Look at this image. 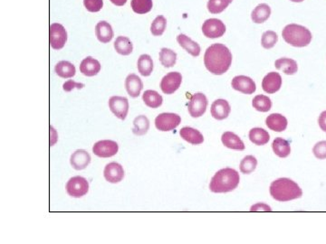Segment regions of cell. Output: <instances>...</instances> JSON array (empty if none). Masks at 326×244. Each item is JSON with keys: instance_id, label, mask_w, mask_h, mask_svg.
<instances>
[{"instance_id": "cell-41", "label": "cell", "mask_w": 326, "mask_h": 244, "mask_svg": "<svg viewBox=\"0 0 326 244\" xmlns=\"http://www.w3.org/2000/svg\"><path fill=\"white\" fill-rule=\"evenodd\" d=\"M83 5L85 9L90 12H99L104 6V1L103 0H83Z\"/></svg>"}, {"instance_id": "cell-47", "label": "cell", "mask_w": 326, "mask_h": 244, "mask_svg": "<svg viewBox=\"0 0 326 244\" xmlns=\"http://www.w3.org/2000/svg\"><path fill=\"white\" fill-rule=\"evenodd\" d=\"M293 2H296V3H300V2H303L304 0H291Z\"/></svg>"}, {"instance_id": "cell-6", "label": "cell", "mask_w": 326, "mask_h": 244, "mask_svg": "<svg viewBox=\"0 0 326 244\" xmlns=\"http://www.w3.org/2000/svg\"><path fill=\"white\" fill-rule=\"evenodd\" d=\"M181 122V118L176 113H161L155 119V126L161 131H170L178 127Z\"/></svg>"}, {"instance_id": "cell-19", "label": "cell", "mask_w": 326, "mask_h": 244, "mask_svg": "<svg viewBox=\"0 0 326 244\" xmlns=\"http://www.w3.org/2000/svg\"><path fill=\"white\" fill-rule=\"evenodd\" d=\"M265 124L271 130L275 132H282L287 128V118L279 113H273L265 120Z\"/></svg>"}, {"instance_id": "cell-29", "label": "cell", "mask_w": 326, "mask_h": 244, "mask_svg": "<svg viewBox=\"0 0 326 244\" xmlns=\"http://www.w3.org/2000/svg\"><path fill=\"white\" fill-rule=\"evenodd\" d=\"M55 72L57 73L58 76L64 78V79H67V78H72L74 76L75 73H76V70L72 63L67 62V61H61L56 65Z\"/></svg>"}, {"instance_id": "cell-45", "label": "cell", "mask_w": 326, "mask_h": 244, "mask_svg": "<svg viewBox=\"0 0 326 244\" xmlns=\"http://www.w3.org/2000/svg\"><path fill=\"white\" fill-rule=\"evenodd\" d=\"M318 123H319V126L322 129V131L326 132V111L322 112L321 115L319 116Z\"/></svg>"}, {"instance_id": "cell-31", "label": "cell", "mask_w": 326, "mask_h": 244, "mask_svg": "<svg viewBox=\"0 0 326 244\" xmlns=\"http://www.w3.org/2000/svg\"><path fill=\"white\" fill-rule=\"evenodd\" d=\"M114 48L118 54L122 56H129L133 50V45L130 39L126 36H118L114 42Z\"/></svg>"}, {"instance_id": "cell-42", "label": "cell", "mask_w": 326, "mask_h": 244, "mask_svg": "<svg viewBox=\"0 0 326 244\" xmlns=\"http://www.w3.org/2000/svg\"><path fill=\"white\" fill-rule=\"evenodd\" d=\"M313 155L318 159H326V141L318 142L313 149Z\"/></svg>"}, {"instance_id": "cell-35", "label": "cell", "mask_w": 326, "mask_h": 244, "mask_svg": "<svg viewBox=\"0 0 326 244\" xmlns=\"http://www.w3.org/2000/svg\"><path fill=\"white\" fill-rule=\"evenodd\" d=\"M252 105L258 112H267L272 108V102L265 95H257L253 99Z\"/></svg>"}, {"instance_id": "cell-28", "label": "cell", "mask_w": 326, "mask_h": 244, "mask_svg": "<svg viewBox=\"0 0 326 244\" xmlns=\"http://www.w3.org/2000/svg\"><path fill=\"white\" fill-rule=\"evenodd\" d=\"M249 139L255 145L263 146L269 141L270 135L264 129L254 128L249 131Z\"/></svg>"}, {"instance_id": "cell-32", "label": "cell", "mask_w": 326, "mask_h": 244, "mask_svg": "<svg viewBox=\"0 0 326 244\" xmlns=\"http://www.w3.org/2000/svg\"><path fill=\"white\" fill-rule=\"evenodd\" d=\"M150 129V121L146 116H138L133 120V128L132 132L136 136H143L148 132Z\"/></svg>"}, {"instance_id": "cell-18", "label": "cell", "mask_w": 326, "mask_h": 244, "mask_svg": "<svg viewBox=\"0 0 326 244\" xmlns=\"http://www.w3.org/2000/svg\"><path fill=\"white\" fill-rule=\"evenodd\" d=\"M125 88L128 94L132 98H137L141 94V91L144 88V83L141 78L134 73H130L125 80Z\"/></svg>"}, {"instance_id": "cell-30", "label": "cell", "mask_w": 326, "mask_h": 244, "mask_svg": "<svg viewBox=\"0 0 326 244\" xmlns=\"http://www.w3.org/2000/svg\"><path fill=\"white\" fill-rule=\"evenodd\" d=\"M143 100H144V103L152 109L161 107V104L163 103L162 96L159 94L156 90H145L144 95H143Z\"/></svg>"}, {"instance_id": "cell-20", "label": "cell", "mask_w": 326, "mask_h": 244, "mask_svg": "<svg viewBox=\"0 0 326 244\" xmlns=\"http://www.w3.org/2000/svg\"><path fill=\"white\" fill-rule=\"evenodd\" d=\"M100 71L101 64L99 61L96 60L91 56H88L85 59H83L80 65V72L88 77L95 76L98 74Z\"/></svg>"}, {"instance_id": "cell-27", "label": "cell", "mask_w": 326, "mask_h": 244, "mask_svg": "<svg viewBox=\"0 0 326 244\" xmlns=\"http://www.w3.org/2000/svg\"><path fill=\"white\" fill-rule=\"evenodd\" d=\"M271 15V9L266 4H259L254 9L251 14L253 22L256 24H262L269 18Z\"/></svg>"}, {"instance_id": "cell-33", "label": "cell", "mask_w": 326, "mask_h": 244, "mask_svg": "<svg viewBox=\"0 0 326 244\" xmlns=\"http://www.w3.org/2000/svg\"><path fill=\"white\" fill-rule=\"evenodd\" d=\"M138 71L143 76H150L153 71V62L149 55H142L138 59Z\"/></svg>"}, {"instance_id": "cell-9", "label": "cell", "mask_w": 326, "mask_h": 244, "mask_svg": "<svg viewBox=\"0 0 326 244\" xmlns=\"http://www.w3.org/2000/svg\"><path fill=\"white\" fill-rule=\"evenodd\" d=\"M189 112L193 118H200L204 114L208 107V99L205 94L199 92L192 96L189 103Z\"/></svg>"}, {"instance_id": "cell-37", "label": "cell", "mask_w": 326, "mask_h": 244, "mask_svg": "<svg viewBox=\"0 0 326 244\" xmlns=\"http://www.w3.org/2000/svg\"><path fill=\"white\" fill-rule=\"evenodd\" d=\"M233 0H209L208 10L211 14H220L232 3Z\"/></svg>"}, {"instance_id": "cell-7", "label": "cell", "mask_w": 326, "mask_h": 244, "mask_svg": "<svg viewBox=\"0 0 326 244\" xmlns=\"http://www.w3.org/2000/svg\"><path fill=\"white\" fill-rule=\"evenodd\" d=\"M49 39H50V44L53 49L55 50H60L65 46V43L67 41V33L65 27L62 26L61 24H52L49 29Z\"/></svg>"}, {"instance_id": "cell-3", "label": "cell", "mask_w": 326, "mask_h": 244, "mask_svg": "<svg viewBox=\"0 0 326 244\" xmlns=\"http://www.w3.org/2000/svg\"><path fill=\"white\" fill-rule=\"evenodd\" d=\"M240 181L239 172L233 168H223L217 171L209 184V189L213 193H227L238 187Z\"/></svg>"}, {"instance_id": "cell-38", "label": "cell", "mask_w": 326, "mask_h": 244, "mask_svg": "<svg viewBox=\"0 0 326 244\" xmlns=\"http://www.w3.org/2000/svg\"><path fill=\"white\" fill-rule=\"evenodd\" d=\"M167 26V20L163 16H158V17L152 22L151 26V32L154 36H161L164 33Z\"/></svg>"}, {"instance_id": "cell-10", "label": "cell", "mask_w": 326, "mask_h": 244, "mask_svg": "<svg viewBox=\"0 0 326 244\" xmlns=\"http://www.w3.org/2000/svg\"><path fill=\"white\" fill-rule=\"evenodd\" d=\"M119 145L113 140H100L92 147L94 154L99 158H111L117 154Z\"/></svg>"}, {"instance_id": "cell-17", "label": "cell", "mask_w": 326, "mask_h": 244, "mask_svg": "<svg viewBox=\"0 0 326 244\" xmlns=\"http://www.w3.org/2000/svg\"><path fill=\"white\" fill-rule=\"evenodd\" d=\"M70 163L75 170H83L91 163V156L85 150H76L71 156Z\"/></svg>"}, {"instance_id": "cell-4", "label": "cell", "mask_w": 326, "mask_h": 244, "mask_svg": "<svg viewBox=\"0 0 326 244\" xmlns=\"http://www.w3.org/2000/svg\"><path fill=\"white\" fill-rule=\"evenodd\" d=\"M283 38L295 47L307 46L312 41L311 32L304 26L296 24L287 25L282 32Z\"/></svg>"}, {"instance_id": "cell-40", "label": "cell", "mask_w": 326, "mask_h": 244, "mask_svg": "<svg viewBox=\"0 0 326 244\" xmlns=\"http://www.w3.org/2000/svg\"><path fill=\"white\" fill-rule=\"evenodd\" d=\"M277 41H278V36L275 32L266 31L262 35L261 43H262V46L265 49H271L274 47L275 43H277Z\"/></svg>"}, {"instance_id": "cell-34", "label": "cell", "mask_w": 326, "mask_h": 244, "mask_svg": "<svg viewBox=\"0 0 326 244\" xmlns=\"http://www.w3.org/2000/svg\"><path fill=\"white\" fill-rule=\"evenodd\" d=\"M160 61L166 68L173 67L176 65L177 54L169 48H162L160 52Z\"/></svg>"}, {"instance_id": "cell-15", "label": "cell", "mask_w": 326, "mask_h": 244, "mask_svg": "<svg viewBox=\"0 0 326 244\" xmlns=\"http://www.w3.org/2000/svg\"><path fill=\"white\" fill-rule=\"evenodd\" d=\"M282 86V77L278 73H271L266 74L263 81H262V88L266 93L273 94L274 92L278 91Z\"/></svg>"}, {"instance_id": "cell-12", "label": "cell", "mask_w": 326, "mask_h": 244, "mask_svg": "<svg viewBox=\"0 0 326 244\" xmlns=\"http://www.w3.org/2000/svg\"><path fill=\"white\" fill-rule=\"evenodd\" d=\"M182 81V76L179 73L172 72L169 73L162 78L161 82V89L165 94H172L180 87Z\"/></svg>"}, {"instance_id": "cell-39", "label": "cell", "mask_w": 326, "mask_h": 244, "mask_svg": "<svg viewBox=\"0 0 326 244\" xmlns=\"http://www.w3.org/2000/svg\"><path fill=\"white\" fill-rule=\"evenodd\" d=\"M257 166V160L253 156H247L245 157L242 161L240 162V171L243 174H250L255 171Z\"/></svg>"}, {"instance_id": "cell-36", "label": "cell", "mask_w": 326, "mask_h": 244, "mask_svg": "<svg viewBox=\"0 0 326 244\" xmlns=\"http://www.w3.org/2000/svg\"><path fill=\"white\" fill-rule=\"evenodd\" d=\"M152 0H131V9L139 15L149 13L152 9Z\"/></svg>"}, {"instance_id": "cell-13", "label": "cell", "mask_w": 326, "mask_h": 244, "mask_svg": "<svg viewBox=\"0 0 326 244\" xmlns=\"http://www.w3.org/2000/svg\"><path fill=\"white\" fill-rule=\"evenodd\" d=\"M231 84L234 90H239L244 94H253L257 90L255 81L245 75H239L233 78Z\"/></svg>"}, {"instance_id": "cell-1", "label": "cell", "mask_w": 326, "mask_h": 244, "mask_svg": "<svg viewBox=\"0 0 326 244\" xmlns=\"http://www.w3.org/2000/svg\"><path fill=\"white\" fill-rule=\"evenodd\" d=\"M206 68L215 75H222L227 72L232 64V54L226 45L214 43L205 53Z\"/></svg>"}, {"instance_id": "cell-14", "label": "cell", "mask_w": 326, "mask_h": 244, "mask_svg": "<svg viewBox=\"0 0 326 244\" xmlns=\"http://www.w3.org/2000/svg\"><path fill=\"white\" fill-rule=\"evenodd\" d=\"M104 176L109 183H112V184L119 183L123 179V176H124L123 167L119 163H109L105 167Z\"/></svg>"}, {"instance_id": "cell-5", "label": "cell", "mask_w": 326, "mask_h": 244, "mask_svg": "<svg viewBox=\"0 0 326 244\" xmlns=\"http://www.w3.org/2000/svg\"><path fill=\"white\" fill-rule=\"evenodd\" d=\"M65 188L70 197L80 198L88 193L89 183L83 176H74L67 182Z\"/></svg>"}, {"instance_id": "cell-8", "label": "cell", "mask_w": 326, "mask_h": 244, "mask_svg": "<svg viewBox=\"0 0 326 244\" xmlns=\"http://www.w3.org/2000/svg\"><path fill=\"white\" fill-rule=\"evenodd\" d=\"M202 32L208 38H218L225 34L226 26L220 19L210 18L204 22L202 26Z\"/></svg>"}, {"instance_id": "cell-44", "label": "cell", "mask_w": 326, "mask_h": 244, "mask_svg": "<svg viewBox=\"0 0 326 244\" xmlns=\"http://www.w3.org/2000/svg\"><path fill=\"white\" fill-rule=\"evenodd\" d=\"M250 211L251 212H271L272 209L267 205L263 204V203H259V204H257V205L253 206Z\"/></svg>"}, {"instance_id": "cell-43", "label": "cell", "mask_w": 326, "mask_h": 244, "mask_svg": "<svg viewBox=\"0 0 326 244\" xmlns=\"http://www.w3.org/2000/svg\"><path fill=\"white\" fill-rule=\"evenodd\" d=\"M84 87V84L83 83H79V82H75V81H73V80H69V81H65V83L63 84V89L65 91H67L69 92L71 90H74V89H83Z\"/></svg>"}, {"instance_id": "cell-11", "label": "cell", "mask_w": 326, "mask_h": 244, "mask_svg": "<svg viewBox=\"0 0 326 244\" xmlns=\"http://www.w3.org/2000/svg\"><path fill=\"white\" fill-rule=\"evenodd\" d=\"M109 108L111 112L120 120L126 119L129 112V102L128 99L121 96H113L109 100Z\"/></svg>"}, {"instance_id": "cell-26", "label": "cell", "mask_w": 326, "mask_h": 244, "mask_svg": "<svg viewBox=\"0 0 326 244\" xmlns=\"http://www.w3.org/2000/svg\"><path fill=\"white\" fill-rule=\"evenodd\" d=\"M274 66L277 70L283 71L287 75H293L297 73L298 65L296 61L290 58H280L275 61Z\"/></svg>"}, {"instance_id": "cell-21", "label": "cell", "mask_w": 326, "mask_h": 244, "mask_svg": "<svg viewBox=\"0 0 326 244\" xmlns=\"http://www.w3.org/2000/svg\"><path fill=\"white\" fill-rule=\"evenodd\" d=\"M96 34L101 43H107L113 38L112 26L106 21H101L96 25Z\"/></svg>"}, {"instance_id": "cell-25", "label": "cell", "mask_w": 326, "mask_h": 244, "mask_svg": "<svg viewBox=\"0 0 326 244\" xmlns=\"http://www.w3.org/2000/svg\"><path fill=\"white\" fill-rule=\"evenodd\" d=\"M272 149H273L274 154L282 159L287 158L291 153L290 144L283 137H275L274 138L273 144H272Z\"/></svg>"}, {"instance_id": "cell-46", "label": "cell", "mask_w": 326, "mask_h": 244, "mask_svg": "<svg viewBox=\"0 0 326 244\" xmlns=\"http://www.w3.org/2000/svg\"><path fill=\"white\" fill-rule=\"evenodd\" d=\"M111 2H112L113 4L116 5V6L122 7L123 5H125V3L127 2V0H111Z\"/></svg>"}, {"instance_id": "cell-24", "label": "cell", "mask_w": 326, "mask_h": 244, "mask_svg": "<svg viewBox=\"0 0 326 244\" xmlns=\"http://www.w3.org/2000/svg\"><path fill=\"white\" fill-rule=\"evenodd\" d=\"M177 41L179 43V45L183 49H185L189 54H191L192 56L197 57V56H200V44L196 43L194 41H192V39L190 38L187 35L183 34H178V36H177Z\"/></svg>"}, {"instance_id": "cell-16", "label": "cell", "mask_w": 326, "mask_h": 244, "mask_svg": "<svg viewBox=\"0 0 326 244\" xmlns=\"http://www.w3.org/2000/svg\"><path fill=\"white\" fill-rule=\"evenodd\" d=\"M211 115L214 119L223 120L226 119L231 112L230 105L223 99H217L211 105Z\"/></svg>"}, {"instance_id": "cell-22", "label": "cell", "mask_w": 326, "mask_h": 244, "mask_svg": "<svg viewBox=\"0 0 326 244\" xmlns=\"http://www.w3.org/2000/svg\"><path fill=\"white\" fill-rule=\"evenodd\" d=\"M179 135L184 140L191 143L192 145H200L204 141L203 135L199 130L191 128V127L182 128L179 131Z\"/></svg>"}, {"instance_id": "cell-23", "label": "cell", "mask_w": 326, "mask_h": 244, "mask_svg": "<svg viewBox=\"0 0 326 244\" xmlns=\"http://www.w3.org/2000/svg\"><path fill=\"white\" fill-rule=\"evenodd\" d=\"M221 140L223 145L230 150H244L246 148L241 138L236 135L235 133L230 131L224 133L222 135Z\"/></svg>"}, {"instance_id": "cell-2", "label": "cell", "mask_w": 326, "mask_h": 244, "mask_svg": "<svg viewBox=\"0 0 326 244\" xmlns=\"http://www.w3.org/2000/svg\"><path fill=\"white\" fill-rule=\"evenodd\" d=\"M270 193L276 201L288 202L300 198L303 196V191L296 182L283 177L271 184Z\"/></svg>"}]
</instances>
